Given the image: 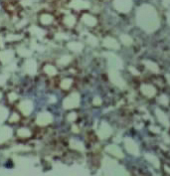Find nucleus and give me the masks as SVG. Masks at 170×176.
<instances>
[{"instance_id":"nucleus-1","label":"nucleus","mask_w":170,"mask_h":176,"mask_svg":"<svg viewBox=\"0 0 170 176\" xmlns=\"http://www.w3.org/2000/svg\"><path fill=\"white\" fill-rule=\"evenodd\" d=\"M80 103V96L77 93H73L64 101V107L65 109H74L77 107Z\"/></svg>"},{"instance_id":"nucleus-2","label":"nucleus","mask_w":170,"mask_h":176,"mask_svg":"<svg viewBox=\"0 0 170 176\" xmlns=\"http://www.w3.org/2000/svg\"><path fill=\"white\" fill-rule=\"evenodd\" d=\"M112 133V128L108 126L107 122H101L99 128L97 130V134L101 138H107L108 136H110V134Z\"/></svg>"},{"instance_id":"nucleus-3","label":"nucleus","mask_w":170,"mask_h":176,"mask_svg":"<svg viewBox=\"0 0 170 176\" xmlns=\"http://www.w3.org/2000/svg\"><path fill=\"white\" fill-rule=\"evenodd\" d=\"M114 5L120 11H127L130 6V0H116Z\"/></svg>"},{"instance_id":"nucleus-4","label":"nucleus","mask_w":170,"mask_h":176,"mask_svg":"<svg viewBox=\"0 0 170 176\" xmlns=\"http://www.w3.org/2000/svg\"><path fill=\"white\" fill-rule=\"evenodd\" d=\"M107 151L108 153L112 154V155H116L118 157H122V153L120 151V149L116 145H110L107 147Z\"/></svg>"},{"instance_id":"nucleus-5","label":"nucleus","mask_w":170,"mask_h":176,"mask_svg":"<svg viewBox=\"0 0 170 176\" xmlns=\"http://www.w3.org/2000/svg\"><path fill=\"white\" fill-rule=\"evenodd\" d=\"M83 21H84L87 25H89V26H95V25L97 24V19L92 15H88V14L83 16Z\"/></svg>"},{"instance_id":"nucleus-6","label":"nucleus","mask_w":170,"mask_h":176,"mask_svg":"<svg viewBox=\"0 0 170 176\" xmlns=\"http://www.w3.org/2000/svg\"><path fill=\"white\" fill-rule=\"evenodd\" d=\"M70 146L76 150H81V151L84 150V145H83V143L79 140H76V139H72V140L70 141Z\"/></svg>"},{"instance_id":"nucleus-7","label":"nucleus","mask_w":170,"mask_h":176,"mask_svg":"<svg viewBox=\"0 0 170 176\" xmlns=\"http://www.w3.org/2000/svg\"><path fill=\"white\" fill-rule=\"evenodd\" d=\"M72 6L76 9H81V8H86L89 6V4L87 2L83 1V0H74Z\"/></svg>"},{"instance_id":"nucleus-8","label":"nucleus","mask_w":170,"mask_h":176,"mask_svg":"<svg viewBox=\"0 0 170 176\" xmlns=\"http://www.w3.org/2000/svg\"><path fill=\"white\" fill-rule=\"evenodd\" d=\"M105 46H107L108 48H118V44L116 43V41L112 38H105V41H103Z\"/></svg>"},{"instance_id":"nucleus-9","label":"nucleus","mask_w":170,"mask_h":176,"mask_svg":"<svg viewBox=\"0 0 170 176\" xmlns=\"http://www.w3.org/2000/svg\"><path fill=\"white\" fill-rule=\"evenodd\" d=\"M110 79H112V82L114 83V84L118 85V86H122L120 85V82H122V79L120 78V76L118 75V73H116V72H110Z\"/></svg>"},{"instance_id":"nucleus-10","label":"nucleus","mask_w":170,"mask_h":176,"mask_svg":"<svg viewBox=\"0 0 170 176\" xmlns=\"http://www.w3.org/2000/svg\"><path fill=\"white\" fill-rule=\"evenodd\" d=\"M69 48L71 49L72 51H75V52H79L83 49V45L81 43H78V42H72V43L69 44Z\"/></svg>"},{"instance_id":"nucleus-11","label":"nucleus","mask_w":170,"mask_h":176,"mask_svg":"<svg viewBox=\"0 0 170 176\" xmlns=\"http://www.w3.org/2000/svg\"><path fill=\"white\" fill-rule=\"evenodd\" d=\"M126 148L128 151L131 152V153H136V151H137V148H136V146H135V144L131 140H129V139L126 140Z\"/></svg>"},{"instance_id":"nucleus-12","label":"nucleus","mask_w":170,"mask_h":176,"mask_svg":"<svg viewBox=\"0 0 170 176\" xmlns=\"http://www.w3.org/2000/svg\"><path fill=\"white\" fill-rule=\"evenodd\" d=\"M39 120H40V124H48L51 120V116L49 114H44L42 116H40Z\"/></svg>"},{"instance_id":"nucleus-13","label":"nucleus","mask_w":170,"mask_h":176,"mask_svg":"<svg viewBox=\"0 0 170 176\" xmlns=\"http://www.w3.org/2000/svg\"><path fill=\"white\" fill-rule=\"evenodd\" d=\"M72 83H73V81L72 79H65L62 82V84H61V86H62L63 89H65V90H68V89L71 87Z\"/></svg>"},{"instance_id":"nucleus-14","label":"nucleus","mask_w":170,"mask_h":176,"mask_svg":"<svg viewBox=\"0 0 170 176\" xmlns=\"http://www.w3.org/2000/svg\"><path fill=\"white\" fill-rule=\"evenodd\" d=\"M108 61H110V64L112 66H118V59L116 56H112V54H110L108 55Z\"/></svg>"},{"instance_id":"nucleus-15","label":"nucleus","mask_w":170,"mask_h":176,"mask_svg":"<svg viewBox=\"0 0 170 176\" xmlns=\"http://www.w3.org/2000/svg\"><path fill=\"white\" fill-rule=\"evenodd\" d=\"M142 91H143V93H144V94H146V95H153L154 94V90L151 88V87H149V86L143 87Z\"/></svg>"},{"instance_id":"nucleus-16","label":"nucleus","mask_w":170,"mask_h":176,"mask_svg":"<svg viewBox=\"0 0 170 176\" xmlns=\"http://www.w3.org/2000/svg\"><path fill=\"white\" fill-rule=\"evenodd\" d=\"M46 71L48 72L50 75H55L56 74V69H55L54 67H52V66H48V67L46 68Z\"/></svg>"},{"instance_id":"nucleus-17","label":"nucleus","mask_w":170,"mask_h":176,"mask_svg":"<svg viewBox=\"0 0 170 176\" xmlns=\"http://www.w3.org/2000/svg\"><path fill=\"white\" fill-rule=\"evenodd\" d=\"M68 118H69L70 122H75V120H77V114H76V112H70Z\"/></svg>"},{"instance_id":"nucleus-18","label":"nucleus","mask_w":170,"mask_h":176,"mask_svg":"<svg viewBox=\"0 0 170 176\" xmlns=\"http://www.w3.org/2000/svg\"><path fill=\"white\" fill-rule=\"evenodd\" d=\"M67 20H68L67 24L69 25V26H73L74 23H75V18H74L73 16H68Z\"/></svg>"},{"instance_id":"nucleus-19","label":"nucleus","mask_w":170,"mask_h":176,"mask_svg":"<svg viewBox=\"0 0 170 176\" xmlns=\"http://www.w3.org/2000/svg\"><path fill=\"white\" fill-rule=\"evenodd\" d=\"M101 99H99V97H95V99H93V105H101Z\"/></svg>"},{"instance_id":"nucleus-20","label":"nucleus","mask_w":170,"mask_h":176,"mask_svg":"<svg viewBox=\"0 0 170 176\" xmlns=\"http://www.w3.org/2000/svg\"><path fill=\"white\" fill-rule=\"evenodd\" d=\"M90 43L93 44V45H97V39H95V37H92V38H91V39H90Z\"/></svg>"},{"instance_id":"nucleus-21","label":"nucleus","mask_w":170,"mask_h":176,"mask_svg":"<svg viewBox=\"0 0 170 176\" xmlns=\"http://www.w3.org/2000/svg\"><path fill=\"white\" fill-rule=\"evenodd\" d=\"M73 128H74L73 130H74V131H76V132H77V131H79V128H77V126H73Z\"/></svg>"}]
</instances>
